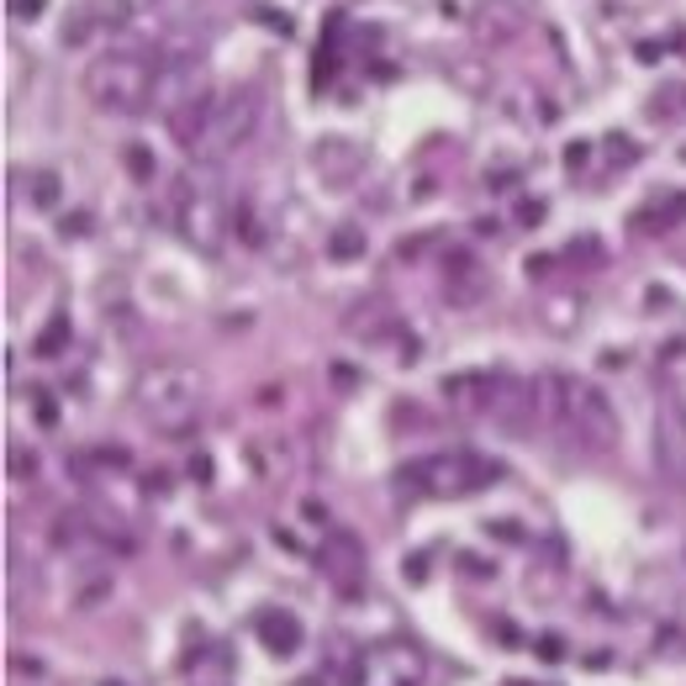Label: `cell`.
I'll return each instance as SVG.
<instances>
[{"instance_id": "obj_1", "label": "cell", "mask_w": 686, "mask_h": 686, "mask_svg": "<svg viewBox=\"0 0 686 686\" xmlns=\"http://www.w3.org/2000/svg\"><path fill=\"white\" fill-rule=\"evenodd\" d=\"M539 402H545V423L566 428L586 454H607L618 449V412L607 402V391L581 375H545L539 381Z\"/></svg>"}, {"instance_id": "obj_2", "label": "cell", "mask_w": 686, "mask_h": 686, "mask_svg": "<svg viewBox=\"0 0 686 686\" xmlns=\"http://www.w3.org/2000/svg\"><path fill=\"white\" fill-rule=\"evenodd\" d=\"M206 402V375L196 364L159 360L148 364L133 385V406H138L159 433H185V423H196V412Z\"/></svg>"}, {"instance_id": "obj_3", "label": "cell", "mask_w": 686, "mask_h": 686, "mask_svg": "<svg viewBox=\"0 0 686 686\" xmlns=\"http://www.w3.org/2000/svg\"><path fill=\"white\" fill-rule=\"evenodd\" d=\"M154 80H159V59L154 53H101L85 69V101L106 111V117H133L154 101Z\"/></svg>"}, {"instance_id": "obj_4", "label": "cell", "mask_w": 686, "mask_h": 686, "mask_svg": "<svg viewBox=\"0 0 686 686\" xmlns=\"http://www.w3.org/2000/svg\"><path fill=\"white\" fill-rule=\"evenodd\" d=\"M497 481H502V464L497 460L470 454V449H449V454H433V460L402 464L396 491L402 497H470V491L497 486Z\"/></svg>"}, {"instance_id": "obj_5", "label": "cell", "mask_w": 686, "mask_h": 686, "mask_svg": "<svg viewBox=\"0 0 686 686\" xmlns=\"http://www.w3.org/2000/svg\"><path fill=\"white\" fill-rule=\"evenodd\" d=\"M259 90L254 85H233L227 96H217V106H212V121H206V138L196 143V154L190 159L206 164V169H217V164H227L238 148H248V138L259 133Z\"/></svg>"}, {"instance_id": "obj_6", "label": "cell", "mask_w": 686, "mask_h": 686, "mask_svg": "<svg viewBox=\"0 0 686 686\" xmlns=\"http://www.w3.org/2000/svg\"><path fill=\"white\" fill-rule=\"evenodd\" d=\"M175 227H180V238L190 243L196 254H223V238H227L223 196L206 180H190V175H185V180L175 185Z\"/></svg>"}, {"instance_id": "obj_7", "label": "cell", "mask_w": 686, "mask_h": 686, "mask_svg": "<svg viewBox=\"0 0 686 686\" xmlns=\"http://www.w3.org/2000/svg\"><path fill=\"white\" fill-rule=\"evenodd\" d=\"M481 418L502 423L507 433H528V428L545 418L539 381H523V375H486V412Z\"/></svg>"}, {"instance_id": "obj_8", "label": "cell", "mask_w": 686, "mask_h": 686, "mask_svg": "<svg viewBox=\"0 0 686 686\" xmlns=\"http://www.w3.org/2000/svg\"><path fill=\"white\" fill-rule=\"evenodd\" d=\"M317 570L327 576V586L339 591L343 602H360L364 591V545L343 528H327L323 549H317Z\"/></svg>"}, {"instance_id": "obj_9", "label": "cell", "mask_w": 686, "mask_h": 686, "mask_svg": "<svg viewBox=\"0 0 686 686\" xmlns=\"http://www.w3.org/2000/svg\"><path fill=\"white\" fill-rule=\"evenodd\" d=\"M423 649L412 639H385V645L364 649V676L360 686H418L423 682Z\"/></svg>"}, {"instance_id": "obj_10", "label": "cell", "mask_w": 686, "mask_h": 686, "mask_svg": "<svg viewBox=\"0 0 686 686\" xmlns=\"http://www.w3.org/2000/svg\"><path fill=\"white\" fill-rule=\"evenodd\" d=\"M655 470L670 486H686V412H666L655 428Z\"/></svg>"}, {"instance_id": "obj_11", "label": "cell", "mask_w": 686, "mask_h": 686, "mask_svg": "<svg viewBox=\"0 0 686 686\" xmlns=\"http://www.w3.org/2000/svg\"><path fill=\"white\" fill-rule=\"evenodd\" d=\"M259 639H264V649H270L275 660H291V655H302L306 628H302V618H296L291 607H264L259 612Z\"/></svg>"}, {"instance_id": "obj_12", "label": "cell", "mask_w": 686, "mask_h": 686, "mask_svg": "<svg viewBox=\"0 0 686 686\" xmlns=\"http://www.w3.org/2000/svg\"><path fill=\"white\" fill-rule=\"evenodd\" d=\"M444 296H449V306H476L486 296V270L464 248L444 254Z\"/></svg>"}, {"instance_id": "obj_13", "label": "cell", "mask_w": 686, "mask_h": 686, "mask_svg": "<svg viewBox=\"0 0 686 686\" xmlns=\"http://www.w3.org/2000/svg\"><path fill=\"white\" fill-rule=\"evenodd\" d=\"M212 106H217V96L212 90H196V96H185L175 111H169V138L180 143V148H190L196 154V143L206 138V121H212Z\"/></svg>"}, {"instance_id": "obj_14", "label": "cell", "mask_w": 686, "mask_h": 686, "mask_svg": "<svg viewBox=\"0 0 686 686\" xmlns=\"http://www.w3.org/2000/svg\"><path fill=\"white\" fill-rule=\"evenodd\" d=\"M686 223V190H660L655 202L639 206L634 217V233H666V227Z\"/></svg>"}, {"instance_id": "obj_15", "label": "cell", "mask_w": 686, "mask_h": 686, "mask_svg": "<svg viewBox=\"0 0 686 686\" xmlns=\"http://www.w3.org/2000/svg\"><path fill=\"white\" fill-rule=\"evenodd\" d=\"M343 327H349V333H360V339H391V333H396V317H391V306L385 302H375V296H364L360 306H349V312H343Z\"/></svg>"}, {"instance_id": "obj_16", "label": "cell", "mask_w": 686, "mask_h": 686, "mask_svg": "<svg viewBox=\"0 0 686 686\" xmlns=\"http://www.w3.org/2000/svg\"><path fill=\"white\" fill-rule=\"evenodd\" d=\"M312 164H317V169H327V180H333V185H343L349 175H360L364 154H360V148H349V143H339V138H327V143H317V148H312Z\"/></svg>"}, {"instance_id": "obj_17", "label": "cell", "mask_w": 686, "mask_h": 686, "mask_svg": "<svg viewBox=\"0 0 686 686\" xmlns=\"http://www.w3.org/2000/svg\"><path fill=\"white\" fill-rule=\"evenodd\" d=\"M444 406L449 412H486V375H449Z\"/></svg>"}, {"instance_id": "obj_18", "label": "cell", "mask_w": 686, "mask_h": 686, "mask_svg": "<svg viewBox=\"0 0 686 686\" xmlns=\"http://www.w3.org/2000/svg\"><path fill=\"white\" fill-rule=\"evenodd\" d=\"M63 48H90V42L101 38V27H96V11H90V0L80 6H69V17H63Z\"/></svg>"}, {"instance_id": "obj_19", "label": "cell", "mask_w": 686, "mask_h": 686, "mask_svg": "<svg viewBox=\"0 0 686 686\" xmlns=\"http://www.w3.org/2000/svg\"><path fill=\"white\" fill-rule=\"evenodd\" d=\"M90 11H96V27H101V38H106V32H121L127 21L138 17V6H133V0H90Z\"/></svg>"}, {"instance_id": "obj_20", "label": "cell", "mask_w": 686, "mask_h": 686, "mask_svg": "<svg viewBox=\"0 0 686 686\" xmlns=\"http://www.w3.org/2000/svg\"><path fill=\"white\" fill-rule=\"evenodd\" d=\"M364 254V233L354 223H343L333 238H327V259H339V264H349V259H360Z\"/></svg>"}, {"instance_id": "obj_21", "label": "cell", "mask_w": 686, "mask_h": 686, "mask_svg": "<svg viewBox=\"0 0 686 686\" xmlns=\"http://www.w3.org/2000/svg\"><path fill=\"white\" fill-rule=\"evenodd\" d=\"M339 27H343V17H327V42H323V59L312 63V85H327L333 80V69H339Z\"/></svg>"}, {"instance_id": "obj_22", "label": "cell", "mask_w": 686, "mask_h": 686, "mask_svg": "<svg viewBox=\"0 0 686 686\" xmlns=\"http://www.w3.org/2000/svg\"><path fill=\"white\" fill-rule=\"evenodd\" d=\"M63 343H69V317H63V312H53V317H48V327L38 333V343H32V349H38L42 360H53V354H63Z\"/></svg>"}, {"instance_id": "obj_23", "label": "cell", "mask_w": 686, "mask_h": 686, "mask_svg": "<svg viewBox=\"0 0 686 686\" xmlns=\"http://www.w3.org/2000/svg\"><path fill=\"white\" fill-rule=\"evenodd\" d=\"M27 196H32V206H38V212H53V206L63 202L59 175H48V169H42V175H32V185H27Z\"/></svg>"}, {"instance_id": "obj_24", "label": "cell", "mask_w": 686, "mask_h": 686, "mask_svg": "<svg viewBox=\"0 0 686 686\" xmlns=\"http://www.w3.org/2000/svg\"><path fill=\"white\" fill-rule=\"evenodd\" d=\"M6 464H11V476H17V481H32V476H38V454H32V449H11Z\"/></svg>"}, {"instance_id": "obj_25", "label": "cell", "mask_w": 686, "mask_h": 686, "mask_svg": "<svg viewBox=\"0 0 686 686\" xmlns=\"http://www.w3.org/2000/svg\"><path fill=\"white\" fill-rule=\"evenodd\" d=\"M127 164H133V175H138V180L154 175V154H148V148H127Z\"/></svg>"}, {"instance_id": "obj_26", "label": "cell", "mask_w": 686, "mask_h": 686, "mask_svg": "<svg viewBox=\"0 0 686 686\" xmlns=\"http://www.w3.org/2000/svg\"><path fill=\"white\" fill-rule=\"evenodd\" d=\"M607 159L634 164V159H639V148H634V143H628V138H607Z\"/></svg>"}, {"instance_id": "obj_27", "label": "cell", "mask_w": 686, "mask_h": 686, "mask_svg": "<svg viewBox=\"0 0 686 686\" xmlns=\"http://www.w3.org/2000/svg\"><path fill=\"white\" fill-rule=\"evenodd\" d=\"M518 223L539 227V223H545V202H518Z\"/></svg>"}, {"instance_id": "obj_28", "label": "cell", "mask_w": 686, "mask_h": 686, "mask_svg": "<svg viewBox=\"0 0 686 686\" xmlns=\"http://www.w3.org/2000/svg\"><path fill=\"white\" fill-rule=\"evenodd\" d=\"M101 597H111V581H85V591H80V607H96Z\"/></svg>"}, {"instance_id": "obj_29", "label": "cell", "mask_w": 686, "mask_h": 686, "mask_svg": "<svg viewBox=\"0 0 686 686\" xmlns=\"http://www.w3.org/2000/svg\"><path fill=\"white\" fill-rule=\"evenodd\" d=\"M11 17H17V21H38L42 17V0H11Z\"/></svg>"}, {"instance_id": "obj_30", "label": "cell", "mask_w": 686, "mask_h": 686, "mask_svg": "<svg viewBox=\"0 0 686 686\" xmlns=\"http://www.w3.org/2000/svg\"><path fill=\"white\" fill-rule=\"evenodd\" d=\"M539 655H545V660H560V655H566L560 634H545V639H539Z\"/></svg>"}, {"instance_id": "obj_31", "label": "cell", "mask_w": 686, "mask_h": 686, "mask_svg": "<svg viewBox=\"0 0 686 686\" xmlns=\"http://www.w3.org/2000/svg\"><path fill=\"white\" fill-rule=\"evenodd\" d=\"M291 686H343V682H333V676H327V670L317 666L312 676H302V682H291Z\"/></svg>"}, {"instance_id": "obj_32", "label": "cell", "mask_w": 686, "mask_h": 686, "mask_svg": "<svg viewBox=\"0 0 686 686\" xmlns=\"http://www.w3.org/2000/svg\"><path fill=\"white\" fill-rule=\"evenodd\" d=\"M302 518H306V523H327V512H323V502H302Z\"/></svg>"}, {"instance_id": "obj_33", "label": "cell", "mask_w": 686, "mask_h": 686, "mask_svg": "<svg viewBox=\"0 0 686 686\" xmlns=\"http://www.w3.org/2000/svg\"><path fill=\"white\" fill-rule=\"evenodd\" d=\"M682 159H686V148H682Z\"/></svg>"}]
</instances>
